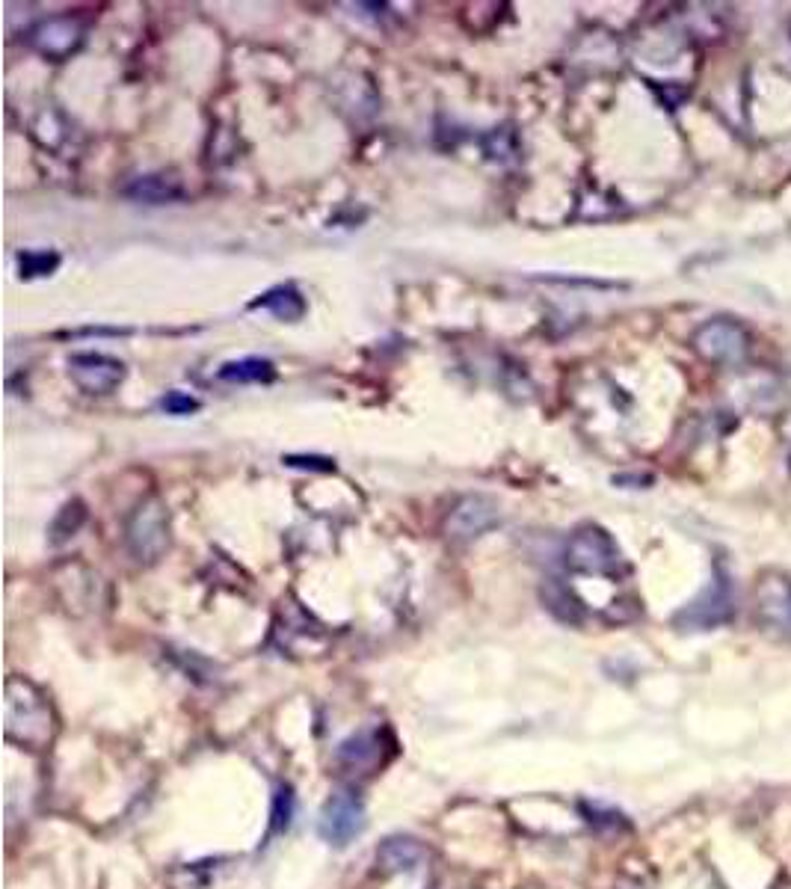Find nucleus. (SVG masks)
<instances>
[{
    "instance_id": "nucleus-1",
    "label": "nucleus",
    "mask_w": 791,
    "mask_h": 889,
    "mask_svg": "<svg viewBox=\"0 0 791 889\" xmlns=\"http://www.w3.org/2000/svg\"><path fill=\"white\" fill-rule=\"evenodd\" d=\"M6 732L24 744H42L51 735V712L30 682L9 679L6 685Z\"/></svg>"
},
{
    "instance_id": "nucleus-16",
    "label": "nucleus",
    "mask_w": 791,
    "mask_h": 889,
    "mask_svg": "<svg viewBox=\"0 0 791 889\" xmlns=\"http://www.w3.org/2000/svg\"><path fill=\"white\" fill-rule=\"evenodd\" d=\"M86 522V507H83V501H69L60 513H57V519L51 522V543H66L69 537H75L80 531V525Z\"/></svg>"
},
{
    "instance_id": "nucleus-7",
    "label": "nucleus",
    "mask_w": 791,
    "mask_h": 889,
    "mask_svg": "<svg viewBox=\"0 0 791 889\" xmlns=\"http://www.w3.org/2000/svg\"><path fill=\"white\" fill-rule=\"evenodd\" d=\"M30 45L48 60H66L83 45V27L75 18H51L42 21L30 33Z\"/></svg>"
},
{
    "instance_id": "nucleus-19",
    "label": "nucleus",
    "mask_w": 791,
    "mask_h": 889,
    "mask_svg": "<svg viewBox=\"0 0 791 889\" xmlns=\"http://www.w3.org/2000/svg\"><path fill=\"white\" fill-rule=\"evenodd\" d=\"M288 466H297V469H320V472H332L335 463L326 460V457H288L285 460Z\"/></svg>"
},
{
    "instance_id": "nucleus-11",
    "label": "nucleus",
    "mask_w": 791,
    "mask_h": 889,
    "mask_svg": "<svg viewBox=\"0 0 791 889\" xmlns=\"http://www.w3.org/2000/svg\"><path fill=\"white\" fill-rule=\"evenodd\" d=\"M421 860H424V848H421V842L412 839V836H389V839L377 848V863H380L383 872H389V875L412 872Z\"/></svg>"
},
{
    "instance_id": "nucleus-14",
    "label": "nucleus",
    "mask_w": 791,
    "mask_h": 889,
    "mask_svg": "<svg viewBox=\"0 0 791 889\" xmlns=\"http://www.w3.org/2000/svg\"><path fill=\"white\" fill-rule=\"evenodd\" d=\"M217 377L223 383H270L276 377V368L270 359H261V356H246V359H238V362H226Z\"/></svg>"
},
{
    "instance_id": "nucleus-5",
    "label": "nucleus",
    "mask_w": 791,
    "mask_h": 889,
    "mask_svg": "<svg viewBox=\"0 0 791 889\" xmlns=\"http://www.w3.org/2000/svg\"><path fill=\"white\" fill-rule=\"evenodd\" d=\"M694 350L714 365H738L747 356V332L735 321L714 318L694 332Z\"/></svg>"
},
{
    "instance_id": "nucleus-18",
    "label": "nucleus",
    "mask_w": 791,
    "mask_h": 889,
    "mask_svg": "<svg viewBox=\"0 0 791 889\" xmlns=\"http://www.w3.org/2000/svg\"><path fill=\"white\" fill-rule=\"evenodd\" d=\"M160 406H163L169 415H190V412L199 409V401L190 398V395H184V392H166V398L160 401Z\"/></svg>"
},
{
    "instance_id": "nucleus-12",
    "label": "nucleus",
    "mask_w": 791,
    "mask_h": 889,
    "mask_svg": "<svg viewBox=\"0 0 791 889\" xmlns=\"http://www.w3.org/2000/svg\"><path fill=\"white\" fill-rule=\"evenodd\" d=\"M732 605H729V590H726V581L717 578L712 587L679 617V620H691L694 626H714V623H723L729 617Z\"/></svg>"
},
{
    "instance_id": "nucleus-8",
    "label": "nucleus",
    "mask_w": 791,
    "mask_h": 889,
    "mask_svg": "<svg viewBox=\"0 0 791 889\" xmlns=\"http://www.w3.org/2000/svg\"><path fill=\"white\" fill-rule=\"evenodd\" d=\"M498 519V510L483 495H466L448 516V534L457 540H475L483 531H489Z\"/></svg>"
},
{
    "instance_id": "nucleus-3",
    "label": "nucleus",
    "mask_w": 791,
    "mask_h": 889,
    "mask_svg": "<svg viewBox=\"0 0 791 889\" xmlns=\"http://www.w3.org/2000/svg\"><path fill=\"white\" fill-rule=\"evenodd\" d=\"M128 549L137 561H158L169 546V513L160 498H146L128 519L125 528Z\"/></svg>"
},
{
    "instance_id": "nucleus-17",
    "label": "nucleus",
    "mask_w": 791,
    "mask_h": 889,
    "mask_svg": "<svg viewBox=\"0 0 791 889\" xmlns=\"http://www.w3.org/2000/svg\"><path fill=\"white\" fill-rule=\"evenodd\" d=\"M294 809H297V798H294V789L291 786H279L276 789V798H273V812H270V833L267 836H276V833H285L294 821Z\"/></svg>"
},
{
    "instance_id": "nucleus-13",
    "label": "nucleus",
    "mask_w": 791,
    "mask_h": 889,
    "mask_svg": "<svg viewBox=\"0 0 791 889\" xmlns=\"http://www.w3.org/2000/svg\"><path fill=\"white\" fill-rule=\"evenodd\" d=\"M252 309H264L279 321H300L306 315V300L294 285H279L261 294L258 300H252Z\"/></svg>"
},
{
    "instance_id": "nucleus-20",
    "label": "nucleus",
    "mask_w": 791,
    "mask_h": 889,
    "mask_svg": "<svg viewBox=\"0 0 791 889\" xmlns=\"http://www.w3.org/2000/svg\"><path fill=\"white\" fill-rule=\"evenodd\" d=\"M783 605H786V623L791 620V587L786 590V596H783Z\"/></svg>"
},
{
    "instance_id": "nucleus-9",
    "label": "nucleus",
    "mask_w": 791,
    "mask_h": 889,
    "mask_svg": "<svg viewBox=\"0 0 791 889\" xmlns=\"http://www.w3.org/2000/svg\"><path fill=\"white\" fill-rule=\"evenodd\" d=\"M181 181L169 172H149V175H137L128 187L125 196L134 202H146V205H163V202H175L181 199Z\"/></svg>"
},
{
    "instance_id": "nucleus-15",
    "label": "nucleus",
    "mask_w": 791,
    "mask_h": 889,
    "mask_svg": "<svg viewBox=\"0 0 791 889\" xmlns=\"http://www.w3.org/2000/svg\"><path fill=\"white\" fill-rule=\"evenodd\" d=\"M60 267V255L54 249H24L18 255V270L24 279H36V276H51Z\"/></svg>"
},
{
    "instance_id": "nucleus-10",
    "label": "nucleus",
    "mask_w": 791,
    "mask_h": 889,
    "mask_svg": "<svg viewBox=\"0 0 791 889\" xmlns=\"http://www.w3.org/2000/svg\"><path fill=\"white\" fill-rule=\"evenodd\" d=\"M380 753H383L380 732L377 729H362V732H356L353 738H347L338 747V756L335 759L347 771H365V768H374L380 762Z\"/></svg>"
},
{
    "instance_id": "nucleus-2",
    "label": "nucleus",
    "mask_w": 791,
    "mask_h": 889,
    "mask_svg": "<svg viewBox=\"0 0 791 889\" xmlns=\"http://www.w3.org/2000/svg\"><path fill=\"white\" fill-rule=\"evenodd\" d=\"M566 566L581 575H617L623 569V552L614 537L599 525L578 528L566 543Z\"/></svg>"
},
{
    "instance_id": "nucleus-6",
    "label": "nucleus",
    "mask_w": 791,
    "mask_h": 889,
    "mask_svg": "<svg viewBox=\"0 0 791 889\" xmlns=\"http://www.w3.org/2000/svg\"><path fill=\"white\" fill-rule=\"evenodd\" d=\"M69 377L86 395H110L125 380V365L107 353H72Z\"/></svg>"
},
{
    "instance_id": "nucleus-4",
    "label": "nucleus",
    "mask_w": 791,
    "mask_h": 889,
    "mask_svg": "<svg viewBox=\"0 0 791 889\" xmlns=\"http://www.w3.org/2000/svg\"><path fill=\"white\" fill-rule=\"evenodd\" d=\"M317 830L335 848L350 845L365 830V807H362V801L353 792H335L323 804V809H320Z\"/></svg>"
}]
</instances>
